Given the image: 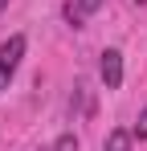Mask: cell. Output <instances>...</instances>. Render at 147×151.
I'll return each instance as SVG.
<instances>
[{
    "instance_id": "3",
    "label": "cell",
    "mask_w": 147,
    "mask_h": 151,
    "mask_svg": "<svg viewBox=\"0 0 147 151\" xmlns=\"http://www.w3.org/2000/svg\"><path fill=\"white\" fill-rule=\"evenodd\" d=\"M131 139H135L131 131H110V135H106V147H102V151H131Z\"/></svg>"
},
{
    "instance_id": "7",
    "label": "cell",
    "mask_w": 147,
    "mask_h": 151,
    "mask_svg": "<svg viewBox=\"0 0 147 151\" xmlns=\"http://www.w3.org/2000/svg\"><path fill=\"white\" fill-rule=\"evenodd\" d=\"M4 8H8V0H0V12H4Z\"/></svg>"
},
{
    "instance_id": "2",
    "label": "cell",
    "mask_w": 147,
    "mask_h": 151,
    "mask_svg": "<svg viewBox=\"0 0 147 151\" xmlns=\"http://www.w3.org/2000/svg\"><path fill=\"white\" fill-rule=\"evenodd\" d=\"M98 74H102V82H106V90H119L122 86V53L119 49H106L102 61H98Z\"/></svg>"
},
{
    "instance_id": "8",
    "label": "cell",
    "mask_w": 147,
    "mask_h": 151,
    "mask_svg": "<svg viewBox=\"0 0 147 151\" xmlns=\"http://www.w3.org/2000/svg\"><path fill=\"white\" fill-rule=\"evenodd\" d=\"M135 4H147V0H135Z\"/></svg>"
},
{
    "instance_id": "6",
    "label": "cell",
    "mask_w": 147,
    "mask_h": 151,
    "mask_svg": "<svg viewBox=\"0 0 147 151\" xmlns=\"http://www.w3.org/2000/svg\"><path fill=\"white\" fill-rule=\"evenodd\" d=\"M131 135H139V139H147V110H139V123H135V131Z\"/></svg>"
},
{
    "instance_id": "5",
    "label": "cell",
    "mask_w": 147,
    "mask_h": 151,
    "mask_svg": "<svg viewBox=\"0 0 147 151\" xmlns=\"http://www.w3.org/2000/svg\"><path fill=\"white\" fill-rule=\"evenodd\" d=\"M53 151H78V139H74V135H61V139L53 143Z\"/></svg>"
},
{
    "instance_id": "4",
    "label": "cell",
    "mask_w": 147,
    "mask_h": 151,
    "mask_svg": "<svg viewBox=\"0 0 147 151\" xmlns=\"http://www.w3.org/2000/svg\"><path fill=\"white\" fill-rule=\"evenodd\" d=\"M74 8H78L82 17H90V12H98V8H102V0H74Z\"/></svg>"
},
{
    "instance_id": "1",
    "label": "cell",
    "mask_w": 147,
    "mask_h": 151,
    "mask_svg": "<svg viewBox=\"0 0 147 151\" xmlns=\"http://www.w3.org/2000/svg\"><path fill=\"white\" fill-rule=\"evenodd\" d=\"M21 57H24V37L17 33V37H8V41L0 45V90H8V82H12V74H17Z\"/></svg>"
}]
</instances>
